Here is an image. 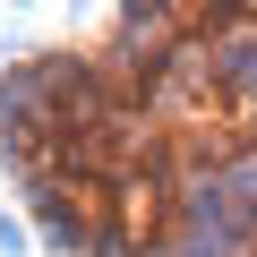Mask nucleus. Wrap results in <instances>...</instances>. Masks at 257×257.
<instances>
[{
	"label": "nucleus",
	"instance_id": "f257e3e1",
	"mask_svg": "<svg viewBox=\"0 0 257 257\" xmlns=\"http://www.w3.org/2000/svg\"><path fill=\"white\" fill-rule=\"evenodd\" d=\"M0 155L69 257H257V9H128L26 52Z\"/></svg>",
	"mask_w": 257,
	"mask_h": 257
}]
</instances>
